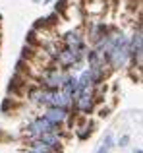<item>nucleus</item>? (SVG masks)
Returning a JSON list of instances; mask_svg holds the SVG:
<instances>
[{
  "label": "nucleus",
  "instance_id": "nucleus-1",
  "mask_svg": "<svg viewBox=\"0 0 143 153\" xmlns=\"http://www.w3.org/2000/svg\"><path fill=\"white\" fill-rule=\"evenodd\" d=\"M56 124H52V122H49L46 118H37L33 124L29 126V132L33 136H41V134H49V132H56Z\"/></svg>",
  "mask_w": 143,
  "mask_h": 153
},
{
  "label": "nucleus",
  "instance_id": "nucleus-2",
  "mask_svg": "<svg viewBox=\"0 0 143 153\" xmlns=\"http://www.w3.org/2000/svg\"><path fill=\"white\" fill-rule=\"evenodd\" d=\"M45 118L49 120V122H52V124H60V122H64V118H66V108H62V107H50L49 111H46V114H45Z\"/></svg>",
  "mask_w": 143,
  "mask_h": 153
},
{
  "label": "nucleus",
  "instance_id": "nucleus-3",
  "mask_svg": "<svg viewBox=\"0 0 143 153\" xmlns=\"http://www.w3.org/2000/svg\"><path fill=\"white\" fill-rule=\"evenodd\" d=\"M133 56L137 58V64L141 62V31L137 29V33L133 35V41H132V49H130Z\"/></svg>",
  "mask_w": 143,
  "mask_h": 153
},
{
  "label": "nucleus",
  "instance_id": "nucleus-4",
  "mask_svg": "<svg viewBox=\"0 0 143 153\" xmlns=\"http://www.w3.org/2000/svg\"><path fill=\"white\" fill-rule=\"evenodd\" d=\"M66 43H68V49H72V51H81V47H83L81 37L77 33H70L66 37Z\"/></svg>",
  "mask_w": 143,
  "mask_h": 153
},
{
  "label": "nucleus",
  "instance_id": "nucleus-5",
  "mask_svg": "<svg viewBox=\"0 0 143 153\" xmlns=\"http://www.w3.org/2000/svg\"><path fill=\"white\" fill-rule=\"evenodd\" d=\"M110 147H112V136H106L105 138V142H102V146H101V149H99L97 153H108L110 151Z\"/></svg>",
  "mask_w": 143,
  "mask_h": 153
},
{
  "label": "nucleus",
  "instance_id": "nucleus-6",
  "mask_svg": "<svg viewBox=\"0 0 143 153\" xmlns=\"http://www.w3.org/2000/svg\"><path fill=\"white\" fill-rule=\"evenodd\" d=\"M128 142H130V138H128V136H124V138L120 140V146H126V143H128Z\"/></svg>",
  "mask_w": 143,
  "mask_h": 153
},
{
  "label": "nucleus",
  "instance_id": "nucleus-7",
  "mask_svg": "<svg viewBox=\"0 0 143 153\" xmlns=\"http://www.w3.org/2000/svg\"><path fill=\"white\" fill-rule=\"evenodd\" d=\"M136 153H141V151H139V149H137V151H136Z\"/></svg>",
  "mask_w": 143,
  "mask_h": 153
}]
</instances>
